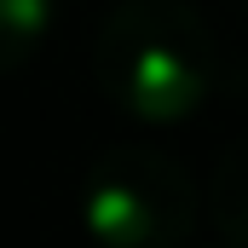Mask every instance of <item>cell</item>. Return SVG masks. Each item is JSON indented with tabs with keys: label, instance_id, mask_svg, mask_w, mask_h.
Instances as JSON below:
<instances>
[{
	"label": "cell",
	"instance_id": "1",
	"mask_svg": "<svg viewBox=\"0 0 248 248\" xmlns=\"http://www.w3.org/2000/svg\"><path fill=\"white\" fill-rule=\"evenodd\" d=\"M93 81L133 122H185L214 87V35L185 0H116L93 35Z\"/></svg>",
	"mask_w": 248,
	"mask_h": 248
},
{
	"label": "cell",
	"instance_id": "2",
	"mask_svg": "<svg viewBox=\"0 0 248 248\" xmlns=\"http://www.w3.org/2000/svg\"><path fill=\"white\" fill-rule=\"evenodd\" d=\"M196 185L162 150H110L81 190L87 237L116 248H179L196 231Z\"/></svg>",
	"mask_w": 248,
	"mask_h": 248
},
{
	"label": "cell",
	"instance_id": "3",
	"mask_svg": "<svg viewBox=\"0 0 248 248\" xmlns=\"http://www.w3.org/2000/svg\"><path fill=\"white\" fill-rule=\"evenodd\" d=\"M208 214H214L225 243L248 248V139L219 156V168L208 179Z\"/></svg>",
	"mask_w": 248,
	"mask_h": 248
},
{
	"label": "cell",
	"instance_id": "4",
	"mask_svg": "<svg viewBox=\"0 0 248 248\" xmlns=\"http://www.w3.org/2000/svg\"><path fill=\"white\" fill-rule=\"evenodd\" d=\"M52 29V0H0V75L23 69Z\"/></svg>",
	"mask_w": 248,
	"mask_h": 248
},
{
	"label": "cell",
	"instance_id": "5",
	"mask_svg": "<svg viewBox=\"0 0 248 248\" xmlns=\"http://www.w3.org/2000/svg\"><path fill=\"white\" fill-rule=\"evenodd\" d=\"M243 6H248V0H243Z\"/></svg>",
	"mask_w": 248,
	"mask_h": 248
}]
</instances>
